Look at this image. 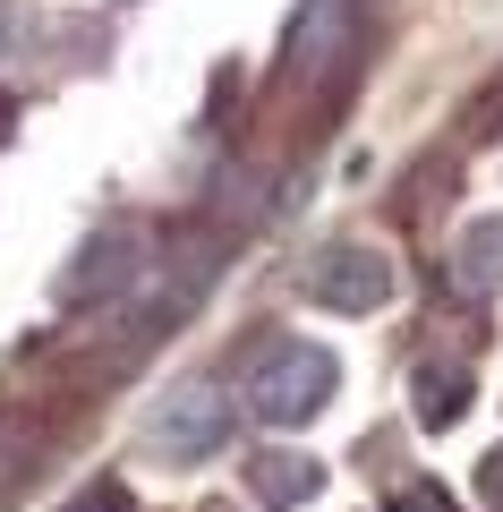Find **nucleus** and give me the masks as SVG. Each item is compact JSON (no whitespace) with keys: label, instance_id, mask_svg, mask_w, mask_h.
<instances>
[{"label":"nucleus","instance_id":"obj_1","mask_svg":"<svg viewBox=\"0 0 503 512\" xmlns=\"http://www.w3.org/2000/svg\"><path fill=\"white\" fill-rule=\"evenodd\" d=\"M333 384H342L333 350H316V342H282V350H265V359H256V376H248V410H256L265 427H307L324 402H333Z\"/></svg>","mask_w":503,"mask_h":512},{"label":"nucleus","instance_id":"obj_2","mask_svg":"<svg viewBox=\"0 0 503 512\" xmlns=\"http://www.w3.org/2000/svg\"><path fill=\"white\" fill-rule=\"evenodd\" d=\"M222 436H231V393H214V384H180V393L145 419V453L171 461V470L222 453Z\"/></svg>","mask_w":503,"mask_h":512},{"label":"nucleus","instance_id":"obj_3","mask_svg":"<svg viewBox=\"0 0 503 512\" xmlns=\"http://www.w3.org/2000/svg\"><path fill=\"white\" fill-rule=\"evenodd\" d=\"M307 299H316V308H342V316H367V308L393 299V265H384L376 248H333V256H316Z\"/></svg>","mask_w":503,"mask_h":512},{"label":"nucleus","instance_id":"obj_4","mask_svg":"<svg viewBox=\"0 0 503 512\" xmlns=\"http://www.w3.org/2000/svg\"><path fill=\"white\" fill-rule=\"evenodd\" d=\"M452 282H461V291H503V214H486V222L461 231V248H452Z\"/></svg>","mask_w":503,"mask_h":512},{"label":"nucleus","instance_id":"obj_5","mask_svg":"<svg viewBox=\"0 0 503 512\" xmlns=\"http://www.w3.org/2000/svg\"><path fill=\"white\" fill-rule=\"evenodd\" d=\"M128 274H137V239L111 231V239H94V248H86V265H77L60 291H69V299H103V291H120Z\"/></svg>","mask_w":503,"mask_h":512},{"label":"nucleus","instance_id":"obj_6","mask_svg":"<svg viewBox=\"0 0 503 512\" xmlns=\"http://www.w3.org/2000/svg\"><path fill=\"white\" fill-rule=\"evenodd\" d=\"M248 487H256V504H307V495L324 487V470L299 461V453H256L248 461Z\"/></svg>","mask_w":503,"mask_h":512},{"label":"nucleus","instance_id":"obj_7","mask_svg":"<svg viewBox=\"0 0 503 512\" xmlns=\"http://www.w3.org/2000/svg\"><path fill=\"white\" fill-rule=\"evenodd\" d=\"M461 410H469L461 367H418V427H461Z\"/></svg>","mask_w":503,"mask_h":512},{"label":"nucleus","instance_id":"obj_8","mask_svg":"<svg viewBox=\"0 0 503 512\" xmlns=\"http://www.w3.org/2000/svg\"><path fill=\"white\" fill-rule=\"evenodd\" d=\"M77 512H128V487H94V495H86Z\"/></svg>","mask_w":503,"mask_h":512},{"label":"nucleus","instance_id":"obj_9","mask_svg":"<svg viewBox=\"0 0 503 512\" xmlns=\"http://www.w3.org/2000/svg\"><path fill=\"white\" fill-rule=\"evenodd\" d=\"M478 487H486V504H503V453H495V461L478 470Z\"/></svg>","mask_w":503,"mask_h":512}]
</instances>
